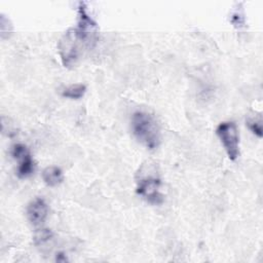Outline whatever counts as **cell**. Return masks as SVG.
<instances>
[{"mask_svg":"<svg viewBox=\"0 0 263 263\" xmlns=\"http://www.w3.org/2000/svg\"><path fill=\"white\" fill-rule=\"evenodd\" d=\"M248 128L258 138H262L263 130H262V123L261 120H257L255 118H248L246 121Z\"/></svg>","mask_w":263,"mask_h":263,"instance_id":"obj_9","label":"cell"},{"mask_svg":"<svg viewBox=\"0 0 263 263\" xmlns=\"http://www.w3.org/2000/svg\"><path fill=\"white\" fill-rule=\"evenodd\" d=\"M85 45L77 36L74 28L69 29L59 41V52L65 67L73 66L79 58L81 47Z\"/></svg>","mask_w":263,"mask_h":263,"instance_id":"obj_3","label":"cell"},{"mask_svg":"<svg viewBox=\"0 0 263 263\" xmlns=\"http://www.w3.org/2000/svg\"><path fill=\"white\" fill-rule=\"evenodd\" d=\"M42 179L44 183L49 187H54L63 182V172L55 165L47 166L42 172Z\"/></svg>","mask_w":263,"mask_h":263,"instance_id":"obj_7","label":"cell"},{"mask_svg":"<svg viewBox=\"0 0 263 263\" xmlns=\"http://www.w3.org/2000/svg\"><path fill=\"white\" fill-rule=\"evenodd\" d=\"M48 215V205L43 198L37 197L33 199L27 208V217L29 221L37 226L42 224Z\"/></svg>","mask_w":263,"mask_h":263,"instance_id":"obj_6","label":"cell"},{"mask_svg":"<svg viewBox=\"0 0 263 263\" xmlns=\"http://www.w3.org/2000/svg\"><path fill=\"white\" fill-rule=\"evenodd\" d=\"M137 178L136 192L142 196L147 202L151 204H161L163 202V195L160 191L161 180L155 172L149 171V173L140 171Z\"/></svg>","mask_w":263,"mask_h":263,"instance_id":"obj_2","label":"cell"},{"mask_svg":"<svg viewBox=\"0 0 263 263\" xmlns=\"http://www.w3.org/2000/svg\"><path fill=\"white\" fill-rule=\"evenodd\" d=\"M130 127L135 138L148 149H155L160 144V128L153 115L145 111H137L130 119Z\"/></svg>","mask_w":263,"mask_h":263,"instance_id":"obj_1","label":"cell"},{"mask_svg":"<svg viewBox=\"0 0 263 263\" xmlns=\"http://www.w3.org/2000/svg\"><path fill=\"white\" fill-rule=\"evenodd\" d=\"M86 91V85L83 83H75L65 87L62 90V96L65 98L78 100L84 96Z\"/></svg>","mask_w":263,"mask_h":263,"instance_id":"obj_8","label":"cell"},{"mask_svg":"<svg viewBox=\"0 0 263 263\" xmlns=\"http://www.w3.org/2000/svg\"><path fill=\"white\" fill-rule=\"evenodd\" d=\"M52 236V232L49 229L43 228V229H39L38 231H36L35 236H34V240L37 245H42L46 241H48Z\"/></svg>","mask_w":263,"mask_h":263,"instance_id":"obj_10","label":"cell"},{"mask_svg":"<svg viewBox=\"0 0 263 263\" xmlns=\"http://www.w3.org/2000/svg\"><path fill=\"white\" fill-rule=\"evenodd\" d=\"M216 135L220 139L229 159L235 160L239 156V134L235 122H221L216 128Z\"/></svg>","mask_w":263,"mask_h":263,"instance_id":"obj_4","label":"cell"},{"mask_svg":"<svg viewBox=\"0 0 263 263\" xmlns=\"http://www.w3.org/2000/svg\"><path fill=\"white\" fill-rule=\"evenodd\" d=\"M11 155L18 160L16 174L20 178H28L35 171V162L30 154L29 149L23 144H14L11 147Z\"/></svg>","mask_w":263,"mask_h":263,"instance_id":"obj_5","label":"cell"},{"mask_svg":"<svg viewBox=\"0 0 263 263\" xmlns=\"http://www.w3.org/2000/svg\"><path fill=\"white\" fill-rule=\"evenodd\" d=\"M231 23L233 24V26L237 29L241 28L245 26V16L242 11H240L239 9H236L232 14H231V18H230Z\"/></svg>","mask_w":263,"mask_h":263,"instance_id":"obj_11","label":"cell"}]
</instances>
